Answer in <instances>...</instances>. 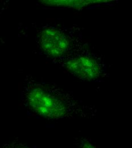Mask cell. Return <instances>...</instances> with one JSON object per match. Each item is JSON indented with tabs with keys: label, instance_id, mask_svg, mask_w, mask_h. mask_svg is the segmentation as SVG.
Instances as JSON below:
<instances>
[{
	"label": "cell",
	"instance_id": "277c9868",
	"mask_svg": "<svg viewBox=\"0 0 132 148\" xmlns=\"http://www.w3.org/2000/svg\"><path fill=\"white\" fill-rule=\"evenodd\" d=\"M75 148H99L94 142L87 137H76L74 139Z\"/></svg>",
	"mask_w": 132,
	"mask_h": 148
},
{
	"label": "cell",
	"instance_id": "3957f363",
	"mask_svg": "<svg viewBox=\"0 0 132 148\" xmlns=\"http://www.w3.org/2000/svg\"><path fill=\"white\" fill-rule=\"evenodd\" d=\"M67 70L77 77L87 80L98 77L100 67L94 59L90 57H79L72 59L67 64Z\"/></svg>",
	"mask_w": 132,
	"mask_h": 148
},
{
	"label": "cell",
	"instance_id": "5b68a950",
	"mask_svg": "<svg viewBox=\"0 0 132 148\" xmlns=\"http://www.w3.org/2000/svg\"><path fill=\"white\" fill-rule=\"evenodd\" d=\"M0 148H31L19 139H13L0 144Z\"/></svg>",
	"mask_w": 132,
	"mask_h": 148
},
{
	"label": "cell",
	"instance_id": "7a4b0ae2",
	"mask_svg": "<svg viewBox=\"0 0 132 148\" xmlns=\"http://www.w3.org/2000/svg\"><path fill=\"white\" fill-rule=\"evenodd\" d=\"M39 44L46 54L53 57L63 56L68 51L70 39L63 32L54 28H47L41 33Z\"/></svg>",
	"mask_w": 132,
	"mask_h": 148
},
{
	"label": "cell",
	"instance_id": "6da1fadb",
	"mask_svg": "<svg viewBox=\"0 0 132 148\" xmlns=\"http://www.w3.org/2000/svg\"><path fill=\"white\" fill-rule=\"evenodd\" d=\"M23 96L31 111L47 119L60 120L85 116L84 108L74 96L57 86L35 84L25 89Z\"/></svg>",
	"mask_w": 132,
	"mask_h": 148
}]
</instances>
